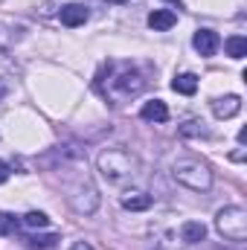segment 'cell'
Instances as JSON below:
<instances>
[{
  "label": "cell",
  "mask_w": 247,
  "mask_h": 250,
  "mask_svg": "<svg viewBox=\"0 0 247 250\" xmlns=\"http://www.w3.org/2000/svg\"><path fill=\"white\" fill-rule=\"evenodd\" d=\"M96 87L105 99H111L114 105H120L123 99H131L137 93H143L145 87V76L134 67V64H120V62H108L102 67Z\"/></svg>",
  "instance_id": "cell-1"
},
{
  "label": "cell",
  "mask_w": 247,
  "mask_h": 250,
  "mask_svg": "<svg viewBox=\"0 0 247 250\" xmlns=\"http://www.w3.org/2000/svg\"><path fill=\"white\" fill-rule=\"evenodd\" d=\"M96 166H99L102 178H108L111 184H123L137 172V157L125 148H105L96 157Z\"/></svg>",
  "instance_id": "cell-2"
},
{
  "label": "cell",
  "mask_w": 247,
  "mask_h": 250,
  "mask_svg": "<svg viewBox=\"0 0 247 250\" xmlns=\"http://www.w3.org/2000/svg\"><path fill=\"white\" fill-rule=\"evenodd\" d=\"M172 175L178 184H184L186 189L192 192H206L212 187V172L201 163V160H192V157H184L172 166Z\"/></svg>",
  "instance_id": "cell-3"
},
{
  "label": "cell",
  "mask_w": 247,
  "mask_h": 250,
  "mask_svg": "<svg viewBox=\"0 0 247 250\" xmlns=\"http://www.w3.org/2000/svg\"><path fill=\"white\" fill-rule=\"evenodd\" d=\"M215 230L230 242H247V209L245 207H224L215 215Z\"/></svg>",
  "instance_id": "cell-4"
},
{
  "label": "cell",
  "mask_w": 247,
  "mask_h": 250,
  "mask_svg": "<svg viewBox=\"0 0 247 250\" xmlns=\"http://www.w3.org/2000/svg\"><path fill=\"white\" fill-rule=\"evenodd\" d=\"M218 44H221V38H218L212 29H198V32L192 35V47H195L201 56H215Z\"/></svg>",
  "instance_id": "cell-5"
},
{
  "label": "cell",
  "mask_w": 247,
  "mask_h": 250,
  "mask_svg": "<svg viewBox=\"0 0 247 250\" xmlns=\"http://www.w3.org/2000/svg\"><path fill=\"white\" fill-rule=\"evenodd\" d=\"M239 111H242V96H236V93L221 96V99L212 102V114H215L218 120H233Z\"/></svg>",
  "instance_id": "cell-6"
},
{
  "label": "cell",
  "mask_w": 247,
  "mask_h": 250,
  "mask_svg": "<svg viewBox=\"0 0 247 250\" xmlns=\"http://www.w3.org/2000/svg\"><path fill=\"white\" fill-rule=\"evenodd\" d=\"M59 18H62L64 26L73 29V26H82V23L87 21V9H84L82 3H67V6H62V15H59Z\"/></svg>",
  "instance_id": "cell-7"
},
{
  "label": "cell",
  "mask_w": 247,
  "mask_h": 250,
  "mask_svg": "<svg viewBox=\"0 0 247 250\" xmlns=\"http://www.w3.org/2000/svg\"><path fill=\"white\" fill-rule=\"evenodd\" d=\"M175 23H178V15L169 12V9H154V12L148 15V26H151L154 32H166V29H172Z\"/></svg>",
  "instance_id": "cell-8"
},
{
  "label": "cell",
  "mask_w": 247,
  "mask_h": 250,
  "mask_svg": "<svg viewBox=\"0 0 247 250\" xmlns=\"http://www.w3.org/2000/svg\"><path fill=\"white\" fill-rule=\"evenodd\" d=\"M140 117H143L145 123H166V120H169V108H166V102L154 99V102H145V105H143Z\"/></svg>",
  "instance_id": "cell-9"
},
{
  "label": "cell",
  "mask_w": 247,
  "mask_h": 250,
  "mask_svg": "<svg viewBox=\"0 0 247 250\" xmlns=\"http://www.w3.org/2000/svg\"><path fill=\"white\" fill-rule=\"evenodd\" d=\"M21 38V32H18V26L12 23V21H6V18H0V56H6L12 47H15V41Z\"/></svg>",
  "instance_id": "cell-10"
},
{
  "label": "cell",
  "mask_w": 247,
  "mask_h": 250,
  "mask_svg": "<svg viewBox=\"0 0 247 250\" xmlns=\"http://www.w3.org/2000/svg\"><path fill=\"white\" fill-rule=\"evenodd\" d=\"M181 236H184L186 245H201L206 239V227L201 221H186L184 227H181Z\"/></svg>",
  "instance_id": "cell-11"
},
{
  "label": "cell",
  "mask_w": 247,
  "mask_h": 250,
  "mask_svg": "<svg viewBox=\"0 0 247 250\" xmlns=\"http://www.w3.org/2000/svg\"><path fill=\"white\" fill-rule=\"evenodd\" d=\"M172 90H175V93H184V96H192V93L198 90V76H195V73H181V76H175Z\"/></svg>",
  "instance_id": "cell-12"
},
{
  "label": "cell",
  "mask_w": 247,
  "mask_h": 250,
  "mask_svg": "<svg viewBox=\"0 0 247 250\" xmlns=\"http://www.w3.org/2000/svg\"><path fill=\"white\" fill-rule=\"evenodd\" d=\"M123 207L131 209V212H143V209L151 207V195H145V192H128L123 198Z\"/></svg>",
  "instance_id": "cell-13"
},
{
  "label": "cell",
  "mask_w": 247,
  "mask_h": 250,
  "mask_svg": "<svg viewBox=\"0 0 247 250\" xmlns=\"http://www.w3.org/2000/svg\"><path fill=\"white\" fill-rule=\"evenodd\" d=\"M224 50H227L230 59H245L247 56V38H242V35L227 38V41H224Z\"/></svg>",
  "instance_id": "cell-14"
},
{
  "label": "cell",
  "mask_w": 247,
  "mask_h": 250,
  "mask_svg": "<svg viewBox=\"0 0 247 250\" xmlns=\"http://www.w3.org/2000/svg\"><path fill=\"white\" fill-rule=\"evenodd\" d=\"M23 242H26L29 248H35V250H50V248H56L59 236H26Z\"/></svg>",
  "instance_id": "cell-15"
},
{
  "label": "cell",
  "mask_w": 247,
  "mask_h": 250,
  "mask_svg": "<svg viewBox=\"0 0 247 250\" xmlns=\"http://www.w3.org/2000/svg\"><path fill=\"white\" fill-rule=\"evenodd\" d=\"M21 221H23L26 227H32V230H38V227H47V224H50V218H47L44 212H38V209H29Z\"/></svg>",
  "instance_id": "cell-16"
},
{
  "label": "cell",
  "mask_w": 247,
  "mask_h": 250,
  "mask_svg": "<svg viewBox=\"0 0 247 250\" xmlns=\"http://www.w3.org/2000/svg\"><path fill=\"white\" fill-rule=\"evenodd\" d=\"M18 227H21V221H18L15 215H9V212H0V233H3V236H12V233H18Z\"/></svg>",
  "instance_id": "cell-17"
},
{
  "label": "cell",
  "mask_w": 247,
  "mask_h": 250,
  "mask_svg": "<svg viewBox=\"0 0 247 250\" xmlns=\"http://www.w3.org/2000/svg\"><path fill=\"white\" fill-rule=\"evenodd\" d=\"M201 125H204V123H186L184 128H181V134H184V137H206L209 131H206V128H201Z\"/></svg>",
  "instance_id": "cell-18"
},
{
  "label": "cell",
  "mask_w": 247,
  "mask_h": 250,
  "mask_svg": "<svg viewBox=\"0 0 247 250\" xmlns=\"http://www.w3.org/2000/svg\"><path fill=\"white\" fill-rule=\"evenodd\" d=\"M6 181H9V166L0 163V184H6Z\"/></svg>",
  "instance_id": "cell-19"
},
{
  "label": "cell",
  "mask_w": 247,
  "mask_h": 250,
  "mask_svg": "<svg viewBox=\"0 0 247 250\" xmlns=\"http://www.w3.org/2000/svg\"><path fill=\"white\" fill-rule=\"evenodd\" d=\"M70 250H93V248H90V245H84V242H79V245H73Z\"/></svg>",
  "instance_id": "cell-20"
},
{
  "label": "cell",
  "mask_w": 247,
  "mask_h": 250,
  "mask_svg": "<svg viewBox=\"0 0 247 250\" xmlns=\"http://www.w3.org/2000/svg\"><path fill=\"white\" fill-rule=\"evenodd\" d=\"M108 3H125V0H108Z\"/></svg>",
  "instance_id": "cell-21"
}]
</instances>
